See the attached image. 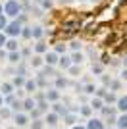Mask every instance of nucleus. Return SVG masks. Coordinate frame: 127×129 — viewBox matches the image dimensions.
Here are the masks:
<instances>
[{
	"label": "nucleus",
	"mask_w": 127,
	"mask_h": 129,
	"mask_svg": "<svg viewBox=\"0 0 127 129\" xmlns=\"http://www.w3.org/2000/svg\"><path fill=\"white\" fill-rule=\"evenodd\" d=\"M17 14H21V2H17V0H8L4 4V16L17 17Z\"/></svg>",
	"instance_id": "nucleus-1"
},
{
	"label": "nucleus",
	"mask_w": 127,
	"mask_h": 129,
	"mask_svg": "<svg viewBox=\"0 0 127 129\" xmlns=\"http://www.w3.org/2000/svg\"><path fill=\"white\" fill-rule=\"evenodd\" d=\"M4 35H6V37H10V39L19 37V35H21V23L19 21H10L8 25H6V29H4Z\"/></svg>",
	"instance_id": "nucleus-2"
},
{
	"label": "nucleus",
	"mask_w": 127,
	"mask_h": 129,
	"mask_svg": "<svg viewBox=\"0 0 127 129\" xmlns=\"http://www.w3.org/2000/svg\"><path fill=\"white\" fill-rule=\"evenodd\" d=\"M14 121H16L17 127H23V125H27L29 121H31V119H29V116H27V114L17 112V114H14Z\"/></svg>",
	"instance_id": "nucleus-3"
},
{
	"label": "nucleus",
	"mask_w": 127,
	"mask_h": 129,
	"mask_svg": "<svg viewBox=\"0 0 127 129\" xmlns=\"http://www.w3.org/2000/svg\"><path fill=\"white\" fill-rule=\"evenodd\" d=\"M44 100H48V102H58L60 100V91L58 89H50V91L44 92Z\"/></svg>",
	"instance_id": "nucleus-4"
},
{
	"label": "nucleus",
	"mask_w": 127,
	"mask_h": 129,
	"mask_svg": "<svg viewBox=\"0 0 127 129\" xmlns=\"http://www.w3.org/2000/svg\"><path fill=\"white\" fill-rule=\"evenodd\" d=\"M58 58H60L58 54L50 50V52L44 54V58H42V60H44V64H46V66H56V64H58Z\"/></svg>",
	"instance_id": "nucleus-5"
},
{
	"label": "nucleus",
	"mask_w": 127,
	"mask_h": 129,
	"mask_svg": "<svg viewBox=\"0 0 127 129\" xmlns=\"http://www.w3.org/2000/svg\"><path fill=\"white\" fill-rule=\"evenodd\" d=\"M85 129H104V123H102V119L92 118V119H89V121H87Z\"/></svg>",
	"instance_id": "nucleus-6"
},
{
	"label": "nucleus",
	"mask_w": 127,
	"mask_h": 129,
	"mask_svg": "<svg viewBox=\"0 0 127 129\" xmlns=\"http://www.w3.org/2000/svg\"><path fill=\"white\" fill-rule=\"evenodd\" d=\"M58 66L60 68H62V70H69V68H71V60H69V56H66V54H62V56H60L58 58Z\"/></svg>",
	"instance_id": "nucleus-7"
},
{
	"label": "nucleus",
	"mask_w": 127,
	"mask_h": 129,
	"mask_svg": "<svg viewBox=\"0 0 127 129\" xmlns=\"http://www.w3.org/2000/svg\"><path fill=\"white\" fill-rule=\"evenodd\" d=\"M52 110H54V114H56V116H66V114H69L68 108L64 106V104H60V102H54V104H52Z\"/></svg>",
	"instance_id": "nucleus-8"
},
{
	"label": "nucleus",
	"mask_w": 127,
	"mask_h": 129,
	"mask_svg": "<svg viewBox=\"0 0 127 129\" xmlns=\"http://www.w3.org/2000/svg\"><path fill=\"white\" fill-rule=\"evenodd\" d=\"M35 106H37L35 98H25V100L21 102V110H25V112H31V110H33Z\"/></svg>",
	"instance_id": "nucleus-9"
},
{
	"label": "nucleus",
	"mask_w": 127,
	"mask_h": 129,
	"mask_svg": "<svg viewBox=\"0 0 127 129\" xmlns=\"http://www.w3.org/2000/svg\"><path fill=\"white\" fill-rule=\"evenodd\" d=\"M69 60H71V64H73V66H81V64H83V60H85V56H83V52H73L71 56H69Z\"/></svg>",
	"instance_id": "nucleus-10"
},
{
	"label": "nucleus",
	"mask_w": 127,
	"mask_h": 129,
	"mask_svg": "<svg viewBox=\"0 0 127 129\" xmlns=\"http://www.w3.org/2000/svg\"><path fill=\"white\" fill-rule=\"evenodd\" d=\"M0 94H2V96L14 94V87H12V83H2V85H0Z\"/></svg>",
	"instance_id": "nucleus-11"
},
{
	"label": "nucleus",
	"mask_w": 127,
	"mask_h": 129,
	"mask_svg": "<svg viewBox=\"0 0 127 129\" xmlns=\"http://www.w3.org/2000/svg\"><path fill=\"white\" fill-rule=\"evenodd\" d=\"M116 102H117V106H116L117 110H119L121 114H127V94H125V96H121V98H117Z\"/></svg>",
	"instance_id": "nucleus-12"
},
{
	"label": "nucleus",
	"mask_w": 127,
	"mask_h": 129,
	"mask_svg": "<svg viewBox=\"0 0 127 129\" xmlns=\"http://www.w3.org/2000/svg\"><path fill=\"white\" fill-rule=\"evenodd\" d=\"M6 58H8L10 64H19V62H21V54H19V50H16V52H8Z\"/></svg>",
	"instance_id": "nucleus-13"
},
{
	"label": "nucleus",
	"mask_w": 127,
	"mask_h": 129,
	"mask_svg": "<svg viewBox=\"0 0 127 129\" xmlns=\"http://www.w3.org/2000/svg\"><path fill=\"white\" fill-rule=\"evenodd\" d=\"M42 37H44V29H42V27H31V39L41 41Z\"/></svg>",
	"instance_id": "nucleus-14"
},
{
	"label": "nucleus",
	"mask_w": 127,
	"mask_h": 129,
	"mask_svg": "<svg viewBox=\"0 0 127 129\" xmlns=\"http://www.w3.org/2000/svg\"><path fill=\"white\" fill-rule=\"evenodd\" d=\"M58 119H60V116H56L54 112H50V114H46L44 123H48V125H56V123H58Z\"/></svg>",
	"instance_id": "nucleus-15"
},
{
	"label": "nucleus",
	"mask_w": 127,
	"mask_h": 129,
	"mask_svg": "<svg viewBox=\"0 0 127 129\" xmlns=\"http://www.w3.org/2000/svg\"><path fill=\"white\" fill-rule=\"evenodd\" d=\"M35 52H37V54H46V52H48L46 43H42V41H37V44H35Z\"/></svg>",
	"instance_id": "nucleus-16"
},
{
	"label": "nucleus",
	"mask_w": 127,
	"mask_h": 129,
	"mask_svg": "<svg viewBox=\"0 0 127 129\" xmlns=\"http://www.w3.org/2000/svg\"><path fill=\"white\" fill-rule=\"evenodd\" d=\"M54 85H56V89H66V87L69 85V81L66 79V77H56V81H54Z\"/></svg>",
	"instance_id": "nucleus-17"
},
{
	"label": "nucleus",
	"mask_w": 127,
	"mask_h": 129,
	"mask_svg": "<svg viewBox=\"0 0 127 129\" xmlns=\"http://www.w3.org/2000/svg\"><path fill=\"white\" fill-rule=\"evenodd\" d=\"M116 125L119 129H127V114H121L119 118H116Z\"/></svg>",
	"instance_id": "nucleus-18"
},
{
	"label": "nucleus",
	"mask_w": 127,
	"mask_h": 129,
	"mask_svg": "<svg viewBox=\"0 0 127 129\" xmlns=\"http://www.w3.org/2000/svg\"><path fill=\"white\" fill-rule=\"evenodd\" d=\"M23 89H25L27 92L37 91V83H35V79H25V85H23Z\"/></svg>",
	"instance_id": "nucleus-19"
},
{
	"label": "nucleus",
	"mask_w": 127,
	"mask_h": 129,
	"mask_svg": "<svg viewBox=\"0 0 127 129\" xmlns=\"http://www.w3.org/2000/svg\"><path fill=\"white\" fill-rule=\"evenodd\" d=\"M92 110H100L102 106H104V100L102 98H96V96H92V100H90V104H89Z\"/></svg>",
	"instance_id": "nucleus-20"
},
{
	"label": "nucleus",
	"mask_w": 127,
	"mask_h": 129,
	"mask_svg": "<svg viewBox=\"0 0 127 129\" xmlns=\"http://www.w3.org/2000/svg\"><path fill=\"white\" fill-rule=\"evenodd\" d=\"M75 121H77V116H75V114H66V116H64V123L66 125H71V127H73Z\"/></svg>",
	"instance_id": "nucleus-21"
},
{
	"label": "nucleus",
	"mask_w": 127,
	"mask_h": 129,
	"mask_svg": "<svg viewBox=\"0 0 127 129\" xmlns=\"http://www.w3.org/2000/svg\"><path fill=\"white\" fill-rule=\"evenodd\" d=\"M23 85H25V77L23 75H16L12 79V87H14V89H16V87H23Z\"/></svg>",
	"instance_id": "nucleus-22"
},
{
	"label": "nucleus",
	"mask_w": 127,
	"mask_h": 129,
	"mask_svg": "<svg viewBox=\"0 0 127 129\" xmlns=\"http://www.w3.org/2000/svg\"><path fill=\"white\" fill-rule=\"evenodd\" d=\"M4 46L8 48V52H16V50H17V41H16V39H10V41H6Z\"/></svg>",
	"instance_id": "nucleus-23"
},
{
	"label": "nucleus",
	"mask_w": 127,
	"mask_h": 129,
	"mask_svg": "<svg viewBox=\"0 0 127 129\" xmlns=\"http://www.w3.org/2000/svg\"><path fill=\"white\" fill-rule=\"evenodd\" d=\"M79 114L85 116V118H89L90 114H92V108H90L89 104H83V106H79Z\"/></svg>",
	"instance_id": "nucleus-24"
},
{
	"label": "nucleus",
	"mask_w": 127,
	"mask_h": 129,
	"mask_svg": "<svg viewBox=\"0 0 127 129\" xmlns=\"http://www.w3.org/2000/svg\"><path fill=\"white\" fill-rule=\"evenodd\" d=\"M90 70H92V73H94V75H102V71H104V66L98 64V62H92V68H90Z\"/></svg>",
	"instance_id": "nucleus-25"
},
{
	"label": "nucleus",
	"mask_w": 127,
	"mask_h": 129,
	"mask_svg": "<svg viewBox=\"0 0 127 129\" xmlns=\"http://www.w3.org/2000/svg\"><path fill=\"white\" fill-rule=\"evenodd\" d=\"M31 66L33 68H42V66H44V60H42L41 56H33L31 58Z\"/></svg>",
	"instance_id": "nucleus-26"
},
{
	"label": "nucleus",
	"mask_w": 127,
	"mask_h": 129,
	"mask_svg": "<svg viewBox=\"0 0 127 129\" xmlns=\"http://www.w3.org/2000/svg\"><path fill=\"white\" fill-rule=\"evenodd\" d=\"M94 91H96V87L92 85V83H85L83 85V92L85 94H94Z\"/></svg>",
	"instance_id": "nucleus-27"
},
{
	"label": "nucleus",
	"mask_w": 127,
	"mask_h": 129,
	"mask_svg": "<svg viewBox=\"0 0 127 129\" xmlns=\"http://www.w3.org/2000/svg\"><path fill=\"white\" fill-rule=\"evenodd\" d=\"M10 116H12V110H10V106H2V108H0V118H2V119L10 118Z\"/></svg>",
	"instance_id": "nucleus-28"
},
{
	"label": "nucleus",
	"mask_w": 127,
	"mask_h": 129,
	"mask_svg": "<svg viewBox=\"0 0 127 129\" xmlns=\"http://www.w3.org/2000/svg\"><path fill=\"white\" fill-rule=\"evenodd\" d=\"M35 108H37L41 114H44V112H48V102H46V100H41V102H37Z\"/></svg>",
	"instance_id": "nucleus-29"
},
{
	"label": "nucleus",
	"mask_w": 127,
	"mask_h": 129,
	"mask_svg": "<svg viewBox=\"0 0 127 129\" xmlns=\"http://www.w3.org/2000/svg\"><path fill=\"white\" fill-rule=\"evenodd\" d=\"M52 52H56V54H58V56H62V54H66V44H64V43H58V44H56V46H54V50H52Z\"/></svg>",
	"instance_id": "nucleus-30"
},
{
	"label": "nucleus",
	"mask_w": 127,
	"mask_h": 129,
	"mask_svg": "<svg viewBox=\"0 0 127 129\" xmlns=\"http://www.w3.org/2000/svg\"><path fill=\"white\" fill-rule=\"evenodd\" d=\"M102 100H104L106 104H112V102H116L117 98H116V94H114V92H110V91H108V92H106V96L102 98Z\"/></svg>",
	"instance_id": "nucleus-31"
},
{
	"label": "nucleus",
	"mask_w": 127,
	"mask_h": 129,
	"mask_svg": "<svg viewBox=\"0 0 127 129\" xmlns=\"http://www.w3.org/2000/svg\"><path fill=\"white\" fill-rule=\"evenodd\" d=\"M100 112L104 114V116H110V118H112V116L116 114V108H112V106H110V108H108V106H102V108H100Z\"/></svg>",
	"instance_id": "nucleus-32"
},
{
	"label": "nucleus",
	"mask_w": 127,
	"mask_h": 129,
	"mask_svg": "<svg viewBox=\"0 0 127 129\" xmlns=\"http://www.w3.org/2000/svg\"><path fill=\"white\" fill-rule=\"evenodd\" d=\"M35 83H37V87H46V85H48V83H46V77H44V75H41V73L37 75Z\"/></svg>",
	"instance_id": "nucleus-33"
},
{
	"label": "nucleus",
	"mask_w": 127,
	"mask_h": 129,
	"mask_svg": "<svg viewBox=\"0 0 127 129\" xmlns=\"http://www.w3.org/2000/svg\"><path fill=\"white\" fill-rule=\"evenodd\" d=\"M10 110H12V112H21V100H14V102H12L10 104Z\"/></svg>",
	"instance_id": "nucleus-34"
},
{
	"label": "nucleus",
	"mask_w": 127,
	"mask_h": 129,
	"mask_svg": "<svg viewBox=\"0 0 127 129\" xmlns=\"http://www.w3.org/2000/svg\"><path fill=\"white\" fill-rule=\"evenodd\" d=\"M110 89L112 91H119V89H121V81L119 79H112L110 81Z\"/></svg>",
	"instance_id": "nucleus-35"
},
{
	"label": "nucleus",
	"mask_w": 127,
	"mask_h": 129,
	"mask_svg": "<svg viewBox=\"0 0 127 129\" xmlns=\"http://www.w3.org/2000/svg\"><path fill=\"white\" fill-rule=\"evenodd\" d=\"M106 92H108V89H106V87H100V89H96V91H94V96L96 98H104Z\"/></svg>",
	"instance_id": "nucleus-36"
},
{
	"label": "nucleus",
	"mask_w": 127,
	"mask_h": 129,
	"mask_svg": "<svg viewBox=\"0 0 127 129\" xmlns=\"http://www.w3.org/2000/svg\"><path fill=\"white\" fill-rule=\"evenodd\" d=\"M44 127V121L42 119H35V121H31V129H42Z\"/></svg>",
	"instance_id": "nucleus-37"
},
{
	"label": "nucleus",
	"mask_w": 127,
	"mask_h": 129,
	"mask_svg": "<svg viewBox=\"0 0 127 129\" xmlns=\"http://www.w3.org/2000/svg\"><path fill=\"white\" fill-rule=\"evenodd\" d=\"M6 25H8V17H6L4 14H2V16H0V33H4Z\"/></svg>",
	"instance_id": "nucleus-38"
},
{
	"label": "nucleus",
	"mask_w": 127,
	"mask_h": 129,
	"mask_svg": "<svg viewBox=\"0 0 127 129\" xmlns=\"http://www.w3.org/2000/svg\"><path fill=\"white\" fill-rule=\"evenodd\" d=\"M21 37L23 39H31V27H21Z\"/></svg>",
	"instance_id": "nucleus-39"
},
{
	"label": "nucleus",
	"mask_w": 127,
	"mask_h": 129,
	"mask_svg": "<svg viewBox=\"0 0 127 129\" xmlns=\"http://www.w3.org/2000/svg\"><path fill=\"white\" fill-rule=\"evenodd\" d=\"M69 48L73 50V52H81V43H77V41H73V43H69Z\"/></svg>",
	"instance_id": "nucleus-40"
},
{
	"label": "nucleus",
	"mask_w": 127,
	"mask_h": 129,
	"mask_svg": "<svg viewBox=\"0 0 127 129\" xmlns=\"http://www.w3.org/2000/svg\"><path fill=\"white\" fill-rule=\"evenodd\" d=\"M41 75H52V66H44V68H42V71H41Z\"/></svg>",
	"instance_id": "nucleus-41"
},
{
	"label": "nucleus",
	"mask_w": 127,
	"mask_h": 129,
	"mask_svg": "<svg viewBox=\"0 0 127 129\" xmlns=\"http://www.w3.org/2000/svg\"><path fill=\"white\" fill-rule=\"evenodd\" d=\"M39 2L42 4V8H44V10H50V8H52V0H39Z\"/></svg>",
	"instance_id": "nucleus-42"
},
{
	"label": "nucleus",
	"mask_w": 127,
	"mask_h": 129,
	"mask_svg": "<svg viewBox=\"0 0 127 129\" xmlns=\"http://www.w3.org/2000/svg\"><path fill=\"white\" fill-rule=\"evenodd\" d=\"M69 73H71V75H79L81 73V70H79V66H71V68H69Z\"/></svg>",
	"instance_id": "nucleus-43"
},
{
	"label": "nucleus",
	"mask_w": 127,
	"mask_h": 129,
	"mask_svg": "<svg viewBox=\"0 0 127 129\" xmlns=\"http://www.w3.org/2000/svg\"><path fill=\"white\" fill-rule=\"evenodd\" d=\"M6 41H8V37H6L4 33H0V50L4 48V44H6Z\"/></svg>",
	"instance_id": "nucleus-44"
},
{
	"label": "nucleus",
	"mask_w": 127,
	"mask_h": 129,
	"mask_svg": "<svg viewBox=\"0 0 127 129\" xmlns=\"http://www.w3.org/2000/svg\"><path fill=\"white\" fill-rule=\"evenodd\" d=\"M29 114H31V118H35V119H39V116H41V112H39L37 108H33V110H31Z\"/></svg>",
	"instance_id": "nucleus-45"
},
{
	"label": "nucleus",
	"mask_w": 127,
	"mask_h": 129,
	"mask_svg": "<svg viewBox=\"0 0 127 129\" xmlns=\"http://www.w3.org/2000/svg\"><path fill=\"white\" fill-rule=\"evenodd\" d=\"M110 81H112V77H108V75H102V85H104V87H108V85H110Z\"/></svg>",
	"instance_id": "nucleus-46"
},
{
	"label": "nucleus",
	"mask_w": 127,
	"mask_h": 129,
	"mask_svg": "<svg viewBox=\"0 0 127 129\" xmlns=\"http://www.w3.org/2000/svg\"><path fill=\"white\" fill-rule=\"evenodd\" d=\"M121 79L127 81V68H123V71H121Z\"/></svg>",
	"instance_id": "nucleus-47"
},
{
	"label": "nucleus",
	"mask_w": 127,
	"mask_h": 129,
	"mask_svg": "<svg viewBox=\"0 0 127 129\" xmlns=\"http://www.w3.org/2000/svg\"><path fill=\"white\" fill-rule=\"evenodd\" d=\"M37 100H39V102L44 100V92H39V94H37ZM37 100H35V102H37Z\"/></svg>",
	"instance_id": "nucleus-48"
},
{
	"label": "nucleus",
	"mask_w": 127,
	"mask_h": 129,
	"mask_svg": "<svg viewBox=\"0 0 127 129\" xmlns=\"http://www.w3.org/2000/svg\"><path fill=\"white\" fill-rule=\"evenodd\" d=\"M29 52H31V50H29V48H23V50H21V56H29Z\"/></svg>",
	"instance_id": "nucleus-49"
},
{
	"label": "nucleus",
	"mask_w": 127,
	"mask_h": 129,
	"mask_svg": "<svg viewBox=\"0 0 127 129\" xmlns=\"http://www.w3.org/2000/svg\"><path fill=\"white\" fill-rule=\"evenodd\" d=\"M71 129H85V125H73Z\"/></svg>",
	"instance_id": "nucleus-50"
},
{
	"label": "nucleus",
	"mask_w": 127,
	"mask_h": 129,
	"mask_svg": "<svg viewBox=\"0 0 127 129\" xmlns=\"http://www.w3.org/2000/svg\"><path fill=\"white\" fill-rule=\"evenodd\" d=\"M4 106V96H2V94H0V108Z\"/></svg>",
	"instance_id": "nucleus-51"
},
{
	"label": "nucleus",
	"mask_w": 127,
	"mask_h": 129,
	"mask_svg": "<svg viewBox=\"0 0 127 129\" xmlns=\"http://www.w3.org/2000/svg\"><path fill=\"white\" fill-rule=\"evenodd\" d=\"M123 68H127V56L123 58Z\"/></svg>",
	"instance_id": "nucleus-52"
},
{
	"label": "nucleus",
	"mask_w": 127,
	"mask_h": 129,
	"mask_svg": "<svg viewBox=\"0 0 127 129\" xmlns=\"http://www.w3.org/2000/svg\"><path fill=\"white\" fill-rule=\"evenodd\" d=\"M2 14H4V6L0 4V16H2Z\"/></svg>",
	"instance_id": "nucleus-53"
},
{
	"label": "nucleus",
	"mask_w": 127,
	"mask_h": 129,
	"mask_svg": "<svg viewBox=\"0 0 127 129\" xmlns=\"http://www.w3.org/2000/svg\"><path fill=\"white\" fill-rule=\"evenodd\" d=\"M69 2H73V0H62V4H69Z\"/></svg>",
	"instance_id": "nucleus-54"
},
{
	"label": "nucleus",
	"mask_w": 127,
	"mask_h": 129,
	"mask_svg": "<svg viewBox=\"0 0 127 129\" xmlns=\"http://www.w3.org/2000/svg\"><path fill=\"white\" fill-rule=\"evenodd\" d=\"M90 2H98V0H90Z\"/></svg>",
	"instance_id": "nucleus-55"
},
{
	"label": "nucleus",
	"mask_w": 127,
	"mask_h": 129,
	"mask_svg": "<svg viewBox=\"0 0 127 129\" xmlns=\"http://www.w3.org/2000/svg\"><path fill=\"white\" fill-rule=\"evenodd\" d=\"M8 129H16V127H8Z\"/></svg>",
	"instance_id": "nucleus-56"
},
{
	"label": "nucleus",
	"mask_w": 127,
	"mask_h": 129,
	"mask_svg": "<svg viewBox=\"0 0 127 129\" xmlns=\"http://www.w3.org/2000/svg\"><path fill=\"white\" fill-rule=\"evenodd\" d=\"M79 2H85V0H79Z\"/></svg>",
	"instance_id": "nucleus-57"
}]
</instances>
